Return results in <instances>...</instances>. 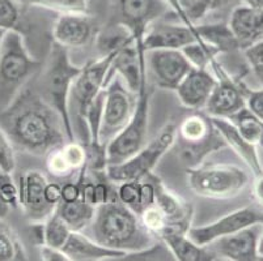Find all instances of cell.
Returning a JSON list of instances; mask_svg holds the SVG:
<instances>
[{"mask_svg": "<svg viewBox=\"0 0 263 261\" xmlns=\"http://www.w3.org/2000/svg\"><path fill=\"white\" fill-rule=\"evenodd\" d=\"M0 127L15 149L37 157H46L68 141L58 112L42 95L25 88L2 110Z\"/></svg>", "mask_w": 263, "mask_h": 261, "instance_id": "obj_1", "label": "cell"}, {"mask_svg": "<svg viewBox=\"0 0 263 261\" xmlns=\"http://www.w3.org/2000/svg\"><path fill=\"white\" fill-rule=\"evenodd\" d=\"M89 226L96 242L124 253L142 251L155 243L154 234L145 229L138 213L117 197L96 207Z\"/></svg>", "mask_w": 263, "mask_h": 261, "instance_id": "obj_2", "label": "cell"}, {"mask_svg": "<svg viewBox=\"0 0 263 261\" xmlns=\"http://www.w3.org/2000/svg\"><path fill=\"white\" fill-rule=\"evenodd\" d=\"M116 51L102 55L99 61L90 62L83 67L71 86L68 95V115L72 126L73 138L85 148L90 143L87 114L96 97L105 89V78Z\"/></svg>", "mask_w": 263, "mask_h": 261, "instance_id": "obj_3", "label": "cell"}, {"mask_svg": "<svg viewBox=\"0 0 263 261\" xmlns=\"http://www.w3.org/2000/svg\"><path fill=\"white\" fill-rule=\"evenodd\" d=\"M40 69L20 30L8 29L0 46V110L6 109Z\"/></svg>", "mask_w": 263, "mask_h": 261, "instance_id": "obj_4", "label": "cell"}, {"mask_svg": "<svg viewBox=\"0 0 263 261\" xmlns=\"http://www.w3.org/2000/svg\"><path fill=\"white\" fill-rule=\"evenodd\" d=\"M81 69L83 67L75 66L71 62L67 47L61 46L57 42L52 43L46 67L41 77V95L59 114L68 141L75 140L68 115V95Z\"/></svg>", "mask_w": 263, "mask_h": 261, "instance_id": "obj_5", "label": "cell"}, {"mask_svg": "<svg viewBox=\"0 0 263 261\" xmlns=\"http://www.w3.org/2000/svg\"><path fill=\"white\" fill-rule=\"evenodd\" d=\"M187 186L199 197L227 200L240 195L249 176L236 165L215 164L187 167Z\"/></svg>", "mask_w": 263, "mask_h": 261, "instance_id": "obj_6", "label": "cell"}, {"mask_svg": "<svg viewBox=\"0 0 263 261\" xmlns=\"http://www.w3.org/2000/svg\"><path fill=\"white\" fill-rule=\"evenodd\" d=\"M176 137V123L165 124L154 140L145 144L139 152L131 155L128 159L118 165H107L105 170L106 179L116 184L143 180L152 174L161 158L172 149Z\"/></svg>", "mask_w": 263, "mask_h": 261, "instance_id": "obj_7", "label": "cell"}, {"mask_svg": "<svg viewBox=\"0 0 263 261\" xmlns=\"http://www.w3.org/2000/svg\"><path fill=\"white\" fill-rule=\"evenodd\" d=\"M151 112V90L148 88L147 71L138 92L135 112L127 126L106 145L107 165H118L139 152L148 140Z\"/></svg>", "mask_w": 263, "mask_h": 261, "instance_id": "obj_8", "label": "cell"}, {"mask_svg": "<svg viewBox=\"0 0 263 261\" xmlns=\"http://www.w3.org/2000/svg\"><path fill=\"white\" fill-rule=\"evenodd\" d=\"M177 137L181 141L179 158L187 167L199 166L207 155L227 147L211 118L200 114L183 119L177 128Z\"/></svg>", "mask_w": 263, "mask_h": 261, "instance_id": "obj_9", "label": "cell"}, {"mask_svg": "<svg viewBox=\"0 0 263 261\" xmlns=\"http://www.w3.org/2000/svg\"><path fill=\"white\" fill-rule=\"evenodd\" d=\"M136 101L138 94L131 92L118 76L107 84L99 131V141L102 145L106 147L127 126L135 112Z\"/></svg>", "mask_w": 263, "mask_h": 261, "instance_id": "obj_10", "label": "cell"}, {"mask_svg": "<svg viewBox=\"0 0 263 261\" xmlns=\"http://www.w3.org/2000/svg\"><path fill=\"white\" fill-rule=\"evenodd\" d=\"M210 68L215 72L217 81L204 106L205 112L211 118H233L245 107V88L227 73L217 59L212 62Z\"/></svg>", "mask_w": 263, "mask_h": 261, "instance_id": "obj_11", "label": "cell"}, {"mask_svg": "<svg viewBox=\"0 0 263 261\" xmlns=\"http://www.w3.org/2000/svg\"><path fill=\"white\" fill-rule=\"evenodd\" d=\"M168 13H174L164 0H118L119 24L135 43L142 42L147 29Z\"/></svg>", "mask_w": 263, "mask_h": 261, "instance_id": "obj_12", "label": "cell"}, {"mask_svg": "<svg viewBox=\"0 0 263 261\" xmlns=\"http://www.w3.org/2000/svg\"><path fill=\"white\" fill-rule=\"evenodd\" d=\"M254 224H263V212L254 207H245L242 209L234 210L211 224L191 226L187 235L191 240L205 247L216 239L237 233Z\"/></svg>", "mask_w": 263, "mask_h": 261, "instance_id": "obj_13", "label": "cell"}, {"mask_svg": "<svg viewBox=\"0 0 263 261\" xmlns=\"http://www.w3.org/2000/svg\"><path fill=\"white\" fill-rule=\"evenodd\" d=\"M145 66L155 84L162 89L174 90L194 68L181 50H148L144 52Z\"/></svg>", "mask_w": 263, "mask_h": 261, "instance_id": "obj_14", "label": "cell"}, {"mask_svg": "<svg viewBox=\"0 0 263 261\" xmlns=\"http://www.w3.org/2000/svg\"><path fill=\"white\" fill-rule=\"evenodd\" d=\"M47 182L40 170H29L18 179V207L30 222L46 221L57 209L45 197Z\"/></svg>", "mask_w": 263, "mask_h": 261, "instance_id": "obj_15", "label": "cell"}, {"mask_svg": "<svg viewBox=\"0 0 263 261\" xmlns=\"http://www.w3.org/2000/svg\"><path fill=\"white\" fill-rule=\"evenodd\" d=\"M263 224H254L237 233L216 239L207 244L212 253L220 258L232 261H254L262 260L258 255V240Z\"/></svg>", "mask_w": 263, "mask_h": 261, "instance_id": "obj_16", "label": "cell"}, {"mask_svg": "<svg viewBox=\"0 0 263 261\" xmlns=\"http://www.w3.org/2000/svg\"><path fill=\"white\" fill-rule=\"evenodd\" d=\"M199 39L195 28L186 24H172L165 21H156L147 29L142 39L144 51L148 50H182L189 43Z\"/></svg>", "mask_w": 263, "mask_h": 261, "instance_id": "obj_17", "label": "cell"}, {"mask_svg": "<svg viewBox=\"0 0 263 261\" xmlns=\"http://www.w3.org/2000/svg\"><path fill=\"white\" fill-rule=\"evenodd\" d=\"M152 180L156 190V198L154 204L159 208L166 222V227L162 233L177 231V233L187 234L189 229L191 227V219H193V207L190 203H186L182 198L171 192L164 186V183L155 175H152Z\"/></svg>", "mask_w": 263, "mask_h": 261, "instance_id": "obj_18", "label": "cell"}, {"mask_svg": "<svg viewBox=\"0 0 263 261\" xmlns=\"http://www.w3.org/2000/svg\"><path fill=\"white\" fill-rule=\"evenodd\" d=\"M96 33V24L88 13H61L52 26L54 42L67 49L85 46Z\"/></svg>", "mask_w": 263, "mask_h": 261, "instance_id": "obj_19", "label": "cell"}, {"mask_svg": "<svg viewBox=\"0 0 263 261\" xmlns=\"http://www.w3.org/2000/svg\"><path fill=\"white\" fill-rule=\"evenodd\" d=\"M228 25L238 47L246 50L263 39V9L238 4L231 11Z\"/></svg>", "mask_w": 263, "mask_h": 261, "instance_id": "obj_20", "label": "cell"}, {"mask_svg": "<svg viewBox=\"0 0 263 261\" xmlns=\"http://www.w3.org/2000/svg\"><path fill=\"white\" fill-rule=\"evenodd\" d=\"M216 81V76L210 73L209 68H193L174 90L183 106L200 110L204 109Z\"/></svg>", "mask_w": 263, "mask_h": 261, "instance_id": "obj_21", "label": "cell"}, {"mask_svg": "<svg viewBox=\"0 0 263 261\" xmlns=\"http://www.w3.org/2000/svg\"><path fill=\"white\" fill-rule=\"evenodd\" d=\"M62 251L68 261H105L121 260L126 253L107 248L93 238L83 235L81 231H72Z\"/></svg>", "mask_w": 263, "mask_h": 261, "instance_id": "obj_22", "label": "cell"}, {"mask_svg": "<svg viewBox=\"0 0 263 261\" xmlns=\"http://www.w3.org/2000/svg\"><path fill=\"white\" fill-rule=\"evenodd\" d=\"M46 157V167L50 174L58 178H67L87 164V149L78 141H67Z\"/></svg>", "mask_w": 263, "mask_h": 261, "instance_id": "obj_23", "label": "cell"}, {"mask_svg": "<svg viewBox=\"0 0 263 261\" xmlns=\"http://www.w3.org/2000/svg\"><path fill=\"white\" fill-rule=\"evenodd\" d=\"M211 118V116H210ZM212 123H214L215 128L219 132V135L223 137L224 143L227 147L232 148L234 152L237 153L241 158L243 159L246 165L253 170L255 175L260 176L263 175V169L260 165L259 157H258L257 149L255 145L248 143L240 132L237 131L236 126L229 119L224 118H211Z\"/></svg>", "mask_w": 263, "mask_h": 261, "instance_id": "obj_24", "label": "cell"}, {"mask_svg": "<svg viewBox=\"0 0 263 261\" xmlns=\"http://www.w3.org/2000/svg\"><path fill=\"white\" fill-rule=\"evenodd\" d=\"M171 251L174 260L178 261H214L216 256L204 246H199L189 238L186 233L165 231L159 236Z\"/></svg>", "mask_w": 263, "mask_h": 261, "instance_id": "obj_25", "label": "cell"}, {"mask_svg": "<svg viewBox=\"0 0 263 261\" xmlns=\"http://www.w3.org/2000/svg\"><path fill=\"white\" fill-rule=\"evenodd\" d=\"M55 213L68 225L72 231H83L92 224L96 207L80 197L70 203L61 201L55 209Z\"/></svg>", "mask_w": 263, "mask_h": 261, "instance_id": "obj_26", "label": "cell"}, {"mask_svg": "<svg viewBox=\"0 0 263 261\" xmlns=\"http://www.w3.org/2000/svg\"><path fill=\"white\" fill-rule=\"evenodd\" d=\"M194 28L199 39L216 47L220 54L240 49L228 24L219 23V21L210 24H195Z\"/></svg>", "mask_w": 263, "mask_h": 261, "instance_id": "obj_27", "label": "cell"}, {"mask_svg": "<svg viewBox=\"0 0 263 261\" xmlns=\"http://www.w3.org/2000/svg\"><path fill=\"white\" fill-rule=\"evenodd\" d=\"M229 121L236 126L240 135L248 143L253 144L255 147L258 144L263 143V122L249 111L246 107H243Z\"/></svg>", "mask_w": 263, "mask_h": 261, "instance_id": "obj_28", "label": "cell"}, {"mask_svg": "<svg viewBox=\"0 0 263 261\" xmlns=\"http://www.w3.org/2000/svg\"><path fill=\"white\" fill-rule=\"evenodd\" d=\"M26 260V253L17 234L4 218H0V261Z\"/></svg>", "mask_w": 263, "mask_h": 261, "instance_id": "obj_29", "label": "cell"}, {"mask_svg": "<svg viewBox=\"0 0 263 261\" xmlns=\"http://www.w3.org/2000/svg\"><path fill=\"white\" fill-rule=\"evenodd\" d=\"M24 7H37L59 13H87L89 0H15Z\"/></svg>", "mask_w": 263, "mask_h": 261, "instance_id": "obj_30", "label": "cell"}, {"mask_svg": "<svg viewBox=\"0 0 263 261\" xmlns=\"http://www.w3.org/2000/svg\"><path fill=\"white\" fill-rule=\"evenodd\" d=\"M181 51L194 68H210L212 62L216 59L217 55H220V51L216 47L202 39L189 43Z\"/></svg>", "mask_w": 263, "mask_h": 261, "instance_id": "obj_31", "label": "cell"}, {"mask_svg": "<svg viewBox=\"0 0 263 261\" xmlns=\"http://www.w3.org/2000/svg\"><path fill=\"white\" fill-rule=\"evenodd\" d=\"M71 233L72 230L55 212L44 221V244L46 246L62 250Z\"/></svg>", "mask_w": 263, "mask_h": 261, "instance_id": "obj_32", "label": "cell"}, {"mask_svg": "<svg viewBox=\"0 0 263 261\" xmlns=\"http://www.w3.org/2000/svg\"><path fill=\"white\" fill-rule=\"evenodd\" d=\"M21 20L20 4L15 0H0V28L16 29Z\"/></svg>", "mask_w": 263, "mask_h": 261, "instance_id": "obj_33", "label": "cell"}, {"mask_svg": "<svg viewBox=\"0 0 263 261\" xmlns=\"http://www.w3.org/2000/svg\"><path fill=\"white\" fill-rule=\"evenodd\" d=\"M16 152L13 144L11 143L7 133L0 127V169L8 174L16 170Z\"/></svg>", "mask_w": 263, "mask_h": 261, "instance_id": "obj_34", "label": "cell"}, {"mask_svg": "<svg viewBox=\"0 0 263 261\" xmlns=\"http://www.w3.org/2000/svg\"><path fill=\"white\" fill-rule=\"evenodd\" d=\"M139 190L140 182H123L118 184L117 198L124 205L130 207L134 212L138 213L139 208Z\"/></svg>", "mask_w": 263, "mask_h": 261, "instance_id": "obj_35", "label": "cell"}, {"mask_svg": "<svg viewBox=\"0 0 263 261\" xmlns=\"http://www.w3.org/2000/svg\"><path fill=\"white\" fill-rule=\"evenodd\" d=\"M0 195L11 208H18V188L12 179V174H8L0 169Z\"/></svg>", "mask_w": 263, "mask_h": 261, "instance_id": "obj_36", "label": "cell"}, {"mask_svg": "<svg viewBox=\"0 0 263 261\" xmlns=\"http://www.w3.org/2000/svg\"><path fill=\"white\" fill-rule=\"evenodd\" d=\"M243 54L254 75L263 84V39L243 50Z\"/></svg>", "mask_w": 263, "mask_h": 261, "instance_id": "obj_37", "label": "cell"}, {"mask_svg": "<svg viewBox=\"0 0 263 261\" xmlns=\"http://www.w3.org/2000/svg\"><path fill=\"white\" fill-rule=\"evenodd\" d=\"M178 3L191 25H195L205 18L203 0H178Z\"/></svg>", "mask_w": 263, "mask_h": 261, "instance_id": "obj_38", "label": "cell"}, {"mask_svg": "<svg viewBox=\"0 0 263 261\" xmlns=\"http://www.w3.org/2000/svg\"><path fill=\"white\" fill-rule=\"evenodd\" d=\"M245 107L263 122V89L259 90H243Z\"/></svg>", "mask_w": 263, "mask_h": 261, "instance_id": "obj_39", "label": "cell"}, {"mask_svg": "<svg viewBox=\"0 0 263 261\" xmlns=\"http://www.w3.org/2000/svg\"><path fill=\"white\" fill-rule=\"evenodd\" d=\"M242 0H203V7H204L205 17L209 14L217 13V12H224L228 9H233L241 4Z\"/></svg>", "mask_w": 263, "mask_h": 261, "instance_id": "obj_40", "label": "cell"}, {"mask_svg": "<svg viewBox=\"0 0 263 261\" xmlns=\"http://www.w3.org/2000/svg\"><path fill=\"white\" fill-rule=\"evenodd\" d=\"M110 188L107 183L104 180H99L97 183H93V205L99 207V205L105 204L110 198Z\"/></svg>", "mask_w": 263, "mask_h": 261, "instance_id": "obj_41", "label": "cell"}, {"mask_svg": "<svg viewBox=\"0 0 263 261\" xmlns=\"http://www.w3.org/2000/svg\"><path fill=\"white\" fill-rule=\"evenodd\" d=\"M40 256L41 260L44 261H68L64 252L58 248H52L46 244L40 246Z\"/></svg>", "mask_w": 263, "mask_h": 261, "instance_id": "obj_42", "label": "cell"}, {"mask_svg": "<svg viewBox=\"0 0 263 261\" xmlns=\"http://www.w3.org/2000/svg\"><path fill=\"white\" fill-rule=\"evenodd\" d=\"M45 197H46L47 203L51 204L52 207H58V204L62 200V186L58 183H52V182H47L46 187H45Z\"/></svg>", "mask_w": 263, "mask_h": 261, "instance_id": "obj_43", "label": "cell"}, {"mask_svg": "<svg viewBox=\"0 0 263 261\" xmlns=\"http://www.w3.org/2000/svg\"><path fill=\"white\" fill-rule=\"evenodd\" d=\"M254 192H255V197H257V200L263 205V175H260L259 179L257 180V183H255Z\"/></svg>", "mask_w": 263, "mask_h": 261, "instance_id": "obj_44", "label": "cell"}, {"mask_svg": "<svg viewBox=\"0 0 263 261\" xmlns=\"http://www.w3.org/2000/svg\"><path fill=\"white\" fill-rule=\"evenodd\" d=\"M9 209H11V207L7 204L6 201H4V198L2 197V195H0V218H6Z\"/></svg>", "mask_w": 263, "mask_h": 261, "instance_id": "obj_45", "label": "cell"}, {"mask_svg": "<svg viewBox=\"0 0 263 261\" xmlns=\"http://www.w3.org/2000/svg\"><path fill=\"white\" fill-rule=\"evenodd\" d=\"M242 3L253 8L263 9V0H242Z\"/></svg>", "mask_w": 263, "mask_h": 261, "instance_id": "obj_46", "label": "cell"}, {"mask_svg": "<svg viewBox=\"0 0 263 261\" xmlns=\"http://www.w3.org/2000/svg\"><path fill=\"white\" fill-rule=\"evenodd\" d=\"M258 255L263 260V225H262V231H260L259 240H258Z\"/></svg>", "mask_w": 263, "mask_h": 261, "instance_id": "obj_47", "label": "cell"}, {"mask_svg": "<svg viewBox=\"0 0 263 261\" xmlns=\"http://www.w3.org/2000/svg\"><path fill=\"white\" fill-rule=\"evenodd\" d=\"M7 30H8V29L0 28V46H2V42H3V38H4V35H6Z\"/></svg>", "mask_w": 263, "mask_h": 261, "instance_id": "obj_48", "label": "cell"}]
</instances>
